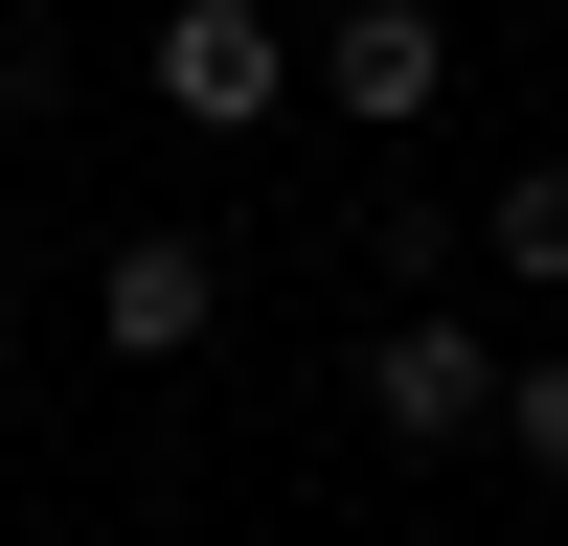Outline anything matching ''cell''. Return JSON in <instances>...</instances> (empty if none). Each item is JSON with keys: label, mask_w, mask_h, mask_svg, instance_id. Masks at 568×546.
Masks as SVG:
<instances>
[{"label": "cell", "mask_w": 568, "mask_h": 546, "mask_svg": "<svg viewBox=\"0 0 568 546\" xmlns=\"http://www.w3.org/2000/svg\"><path fill=\"white\" fill-rule=\"evenodd\" d=\"M227 318V251H182V228H136V251H91V342L114 364H182Z\"/></svg>", "instance_id": "3"}, {"label": "cell", "mask_w": 568, "mask_h": 546, "mask_svg": "<svg viewBox=\"0 0 568 546\" xmlns=\"http://www.w3.org/2000/svg\"><path fill=\"white\" fill-rule=\"evenodd\" d=\"M273 91H296V46H273L251 0H160V114L182 136H251Z\"/></svg>", "instance_id": "1"}, {"label": "cell", "mask_w": 568, "mask_h": 546, "mask_svg": "<svg viewBox=\"0 0 568 546\" xmlns=\"http://www.w3.org/2000/svg\"><path fill=\"white\" fill-rule=\"evenodd\" d=\"M296 91H342L364 136H409V114H433V91H455V23H433V0H342V46H318Z\"/></svg>", "instance_id": "2"}, {"label": "cell", "mask_w": 568, "mask_h": 546, "mask_svg": "<svg viewBox=\"0 0 568 546\" xmlns=\"http://www.w3.org/2000/svg\"><path fill=\"white\" fill-rule=\"evenodd\" d=\"M364 410H387L409 455H455V433H500V364L455 342V318H387V342H364Z\"/></svg>", "instance_id": "4"}, {"label": "cell", "mask_w": 568, "mask_h": 546, "mask_svg": "<svg viewBox=\"0 0 568 546\" xmlns=\"http://www.w3.org/2000/svg\"><path fill=\"white\" fill-rule=\"evenodd\" d=\"M478 251L524 273V296H568V160H524V182H500V205H478Z\"/></svg>", "instance_id": "5"}, {"label": "cell", "mask_w": 568, "mask_h": 546, "mask_svg": "<svg viewBox=\"0 0 568 546\" xmlns=\"http://www.w3.org/2000/svg\"><path fill=\"white\" fill-rule=\"evenodd\" d=\"M500 455H546V478H568V342H546V364H500Z\"/></svg>", "instance_id": "6"}]
</instances>
